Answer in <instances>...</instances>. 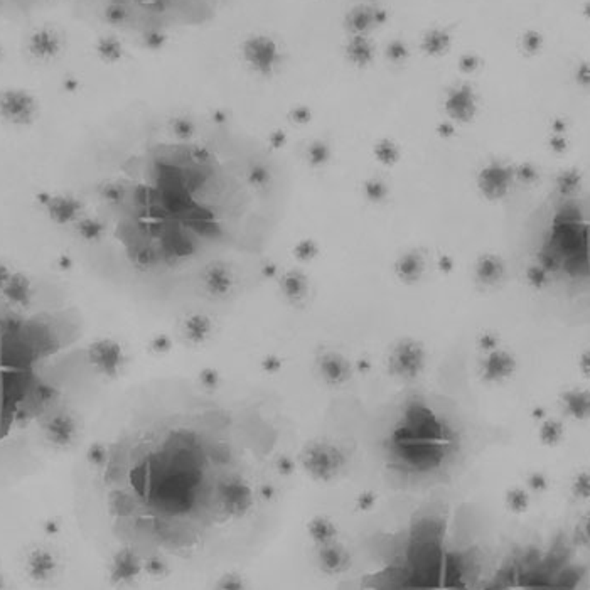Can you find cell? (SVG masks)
I'll list each match as a JSON object with an SVG mask.
<instances>
[{"label": "cell", "mask_w": 590, "mask_h": 590, "mask_svg": "<svg viewBox=\"0 0 590 590\" xmlns=\"http://www.w3.org/2000/svg\"><path fill=\"white\" fill-rule=\"evenodd\" d=\"M309 536L316 545L324 547V545L336 543V538L339 535V529L336 527L334 521L327 516H316L312 518L311 523L307 527Z\"/></svg>", "instance_id": "cell-8"}, {"label": "cell", "mask_w": 590, "mask_h": 590, "mask_svg": "<svg viewBox=\"0 0 590 590\" xmlns=\"http://www.w3.org/2000/svg\"><path fill=\"white\" fill-rule=\"evenodd\" d=\"M301 460L312 478L321 479V481H331L338 478L339 472L343 471L346 457L334 444L316 442L304 449V452L301 454Z\"/></svg>", "instance_id": "cell-3"}, {"label": "cell", "mask_w": 590, "mask_h": 590, "mask_svg": "<svg viewBox=\"0 0 590 590\" xmlns=\"http://www.w3.org/2000/svg\"><path fill=\"white\" fill-rule=\"evenodd\" d=\"M101 420L85 451V527L113 558L172 572L204 553L214 527L243 516L252 498L270 505L274 482L253 487L223 472L206 417L191 396L140 389Z\"/></svg>", "instance_id": "cell-2"}, {"label": "cell", "mask_w": 590, "mask_h": 590, "mask_svg": "<svg viewBox=\"0 0 590 590\" xmlns=\"http://www.w3.org/2000/svg\"><path fill=\"white\" fill-rule=\"evenodd\" d=\"M425 349L415 341L391 346L388 356L389 373L398 380H414L425 368Z\"/></svg>", "instance_id": "cell-4"}, {"label": "cell", "mask_w": 590, "mask_h": 590, "mask_svg": "<svg viewBox=\"0 0 590 590\" xmlns=\"http://www.w3.org/2000/svg\"><path fill=\"white\" fill-rule=\"evenodd\" d=\"M372 12H368V10H356V12L353 14V17H351V22H353V28L354 29H365L368 28L369 22H372Z\"/></svg>", "instance_id": "cell-14"}, {"label": "cell", "mask_w": 590, "mask_h": 590, "mask_svg": "<svg viewBox=\"0 0 590 590\" xmlns=\"http://www.w3.org/2000/svg\"><path fill=\"white\" fill-rule=\"evenodd\" d=\"M560 403L565 407V414L575 420H582L589 414V396L580 389H569L563 393Z\"/></svg>", "instance_id": "cell-9"}, {"label": "cell", "mask_w": 590, "mask_h": 590, "mask_svg": "<svg viewBox=\"0 0 590 590\" xmlns=\"http://www.w3.org/2000/svg\"><path fill=\"white\" fill-rule=\"evenodd\" d=\"M316 368L324 383L332 388H341L349 383L354 372L351 359L334 349L323 351L316 359Z\"/></svg>", "instance_id": "cell-6"}, {"label": "cell", "mask_w": 590, "mask_h": 590, "mask_svg": "<svg viewBox=\"0 0 590 590\" xmlns=\"http://www.w3.org/2000/svg\"><path fill=\"white\" fill-rule=\"evenodd\" d=\"M210 157L198 123L176 108L127 113L90 137L77 187L63 198L85 262L150 301H176L206 277L218 234Z\"/></svg>", "instance_id": "cell-1"}, {"label": "cell", "mask_w": 590, "mask_h": 590, "mask_svg": "<svg viewBox=\"0 0 590 590\" xmlns=\"http://www.w3.org/2000/svg\"><path fill=\"white\" fill-rule=\"evenodd\" d=\"M505 505L514 514L527 513L531 506L529 489H525L523 486H511L505 494Z\"/></svg>", "instance_id": "cell-11"}, {"label": "cell", "mask_w": 590, "mask_h": 590, "mask_svg": "<svg viewBox=\"0 0 590 590\" xmlns=\"http://www.w3.org/2000/svg\"><path fill=\"white\" fill-rule=\"evenodd\" d=\"M527 486H528L529 491H533V493L543 494V493H547L548 489H550V481H548V478L543 474V472L533 471L528 474Z\"/></svg>", "instance_id": "cell-13"}, {"label": "cell", "mask_w": 590, "mask_h": 590, "mask_svg": "<svg viewBox=\"0 0 590 590\" xmlns=\"http://www.w3.org/2000/svg\"><path fill=\"white\" fill-rule=\"evenodd\" d=\"M349 557L347 551H344L339 545L329 543L321 547L319 550V567L326 570L327 573H338L347 569Z\"/></svg>", "instance_id": "cell-7"}, {"label": "cell", "mask_w": 590, "mask_h": 590, "mask_svg": "<svg viewBox=\"0 0 590 590\" xmlns=\"http://www.w3.org/2000/svg\"><path fill=\"white\" fill-rule=\"evenodd\" d=\"M536 429H538V438L547 447H555L562 440L563 432H565L563 423L553 417L540 418L536 422Z\"/></svg>", "instance_id": "cell-10"}, {"label": "cell", "mask_w": 590, "mask_h": 590, "mask_svg": "<svg viewBox=\"0 0 590 590\" xmlns=\"http://www.w3.org/2000/svg\"><path fill=\"white\" fill-rule=\"evenodd\" d=\"M378 505V496L373 493V491H359V493L354 496V509H356L358 513H369L373 511L374 508H376Z\"/></svg>", "instance_id": "cell-12"}, {"label": "cell", "mask_w": 590, "mask_h": 590, "mask_svg": "<svg viewBox=\"0 0 590 590\" xmlns=\"http://www.w3.org/2000/svg\"><path fill=\"white\" fill-rule=\"evenodd\" d=\"M518 365L514 354L508 349H496L481 353L478 365V373L482 383L486 385H502L514 376Z\"/></svg>", "instance_id": "cell-5"}]
</instances>
